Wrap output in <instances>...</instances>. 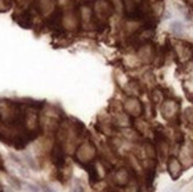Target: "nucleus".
Listing matches in <instances>:
<instances>
[{"instance_id": "nucleus-1", "label": "nucleus", "mask_w": 193, "mask_h": 192, "mask_svg": "<svg viewBox=\"0 0 193 192\" xmlns=\"http://www.w3.org/2000/svg\"><path fill=\"white\" fill-rule=\"evenodd\" d=\"M171 28L174 33H181L182 30H184V25L180 23V22H173L171 24Z\"/></svg>"}, {"instance_id": "nucleus-2", "label": "nucleus", "mask_w": 193, "mask_h": 192, "mask_svg": "<svg viewBox=\"0 0 193 192\" xmlns=\"http://www.w3.org/2000/svg\"><path fill=\"white\" fill-rule=\"evenodd\" d=\"M43 189H44V192H55V191H52V189H50L49 186H44Z\"/></svg>"}]
</instances>
